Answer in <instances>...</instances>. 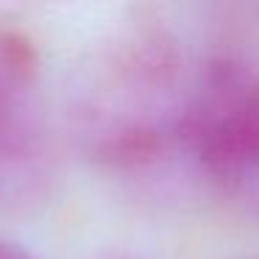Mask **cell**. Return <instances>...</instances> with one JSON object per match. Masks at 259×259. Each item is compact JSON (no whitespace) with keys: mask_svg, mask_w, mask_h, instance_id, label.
<instances>
[{"mask_svg":"<svg viewBox=\"0 0 259 259\" xmlns=\"http://www.w3.org/2000/svg\"><path fill=\"white\" fill-rule=\"evenodd\" d=\"M181 145L226 195L259 209V67L220 56L181 98L176 120Z\"/></svg>","mask_w":259,"mask_h":259,"instance_id":"cell-1","label":"cell"},{"mask_svg":"<svg viewBox=\"0 0 259 259\" xmlns=\"http://www.w3.org/2000/svg\"><path fill=\"white\" fill-rule=\"evenodd\" d=\"M39 51L17 28H0V153L31 151L23 112L39 81Z\"/></svg>","mask_w":259,"mask_h":259,"instance_id":"cell-2","label":"cell"},{"mask_svg":"<svg viewBox=\"0 0 259 259\" xmlns=\"http://www.w3.org/2000/svg\"><path fill=\"white\" fill-rule=\"evenodd\" d=\"M0 259H36L28 248L17 245V242H9V240H0Z\"/></svg>","mask_w":259,"mask_h":259,"instance_id":"cell-3","label":"cell"}]
</instances>
